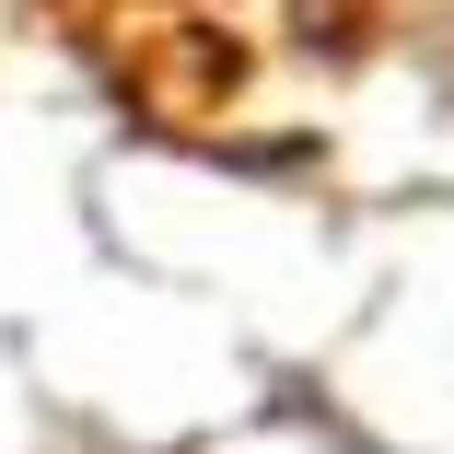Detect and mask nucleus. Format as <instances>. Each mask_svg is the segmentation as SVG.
<instances>
[{
    "mask_svg": "<svg viewBox=\"0 0 454 454\" xmlns=\"http://www.w3.org/2000/svg\"><path fill=\"white\" fill-rule=\"evenodd\" d=\"M47 24L163 140L303 152L349 82L361 0H47Z\"/></svg>",
    "mask_w": 454,
    "mask_h": 454,
    "instance_id": "f257e3e1",
    "label": "nucleus"
}]
</instances>
